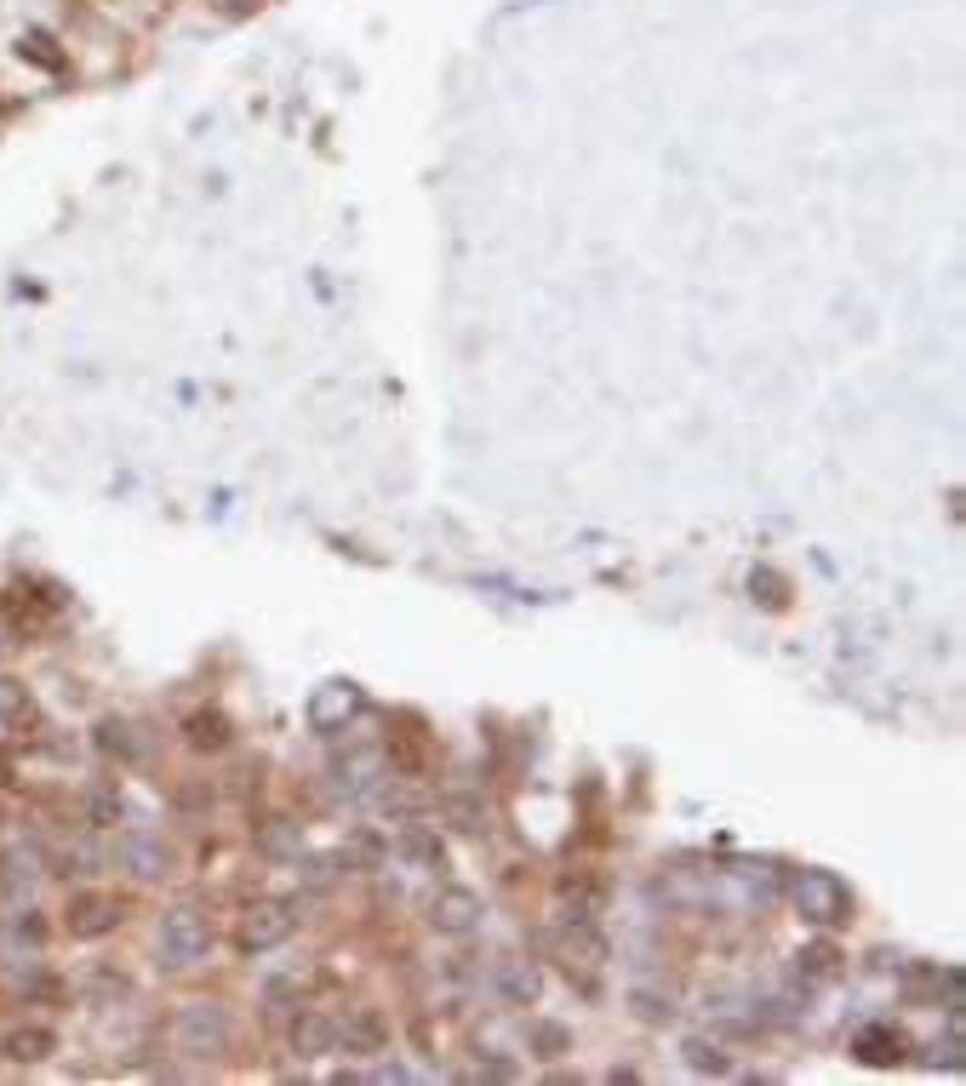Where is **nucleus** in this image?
I'll return each mask as SVG.
<instances>
[{
    "label": "nucleus",
    "instance_id": "obj_14",
    "mask_svg": "<svg viewBox=\"0 0 966 1086\" xmlns=\"http://www.w3.org/2000/svg\"><path fill=\"white\" fill-rule=\"evenodd\" d=\"M35 880H41V853H35V846H7V853H0V898L23 904L29 892H35Z\"/></svg>",
    "mask_w": 966,
    "mask_h": 1086
},
{
    "label": "nucleus",
    "instance_id": "obj_8",
    "mask_svg": "<svg viewBox=\"0 0 966 1086\" xmlns=\"http://www.w3.org/2000/svg\"><path fill=\"white\" fill-rule=\"evenodd\" d=\"M63 927H70V938H81V943L109 938V932L120 927V898H115V892H97V887H86V892H70V909H63Z\"/></svg>",
    "mask_w": 966,
    "mask_h": 1086
},
{
    "label": "nucleus",
    "instance_id": "obj_18",
    "mask_svg": "<svg viewBox=\"0 0 966 1086\" xmlns=\"http://www.w3.org/2000/svg\"><path fill=\"white\" fill-rule=\"evenodd\" d=\"M852 1052H858V1064L886 1069V1064H897V1058H904V1035H897V1030H886V1024H870V1030H858Z\"/></svg>",
    "mask_w": 966,
    "mask_h": 1086
},
{
    "label": "nucleus",
    "instance_id": "obj_4",
    "mask_svg": "<svg viewBox=\"0 0 966 1086\" xmlns=\"http://www.w3.org/2000/svg\"><path fill=\"white\" fill-rule=\"evenodd\" d=\"M46 938H52L46 915L29 898L12 904L7 915H0V967H7V972H35L41 956H46Z\"/></svg>",
    "mask_w": 966,
    "mask_h": 1086
},
{
    "label": "nucleus",
    "instance_id": "obj_16",
    "mask_svg": "<svg viewBox=\"0 0 966 1086\" xmlns=\"http://www.w3.org/2000/svg\"><path fill=\"white\" fill-rule=\"evenodd\" d=\"M229 738H235V727H229L223 709H195V716L183 721V743H189L195 755H218V750H229Z\"/></svg>",
    "mask_w": 966,
    "mask_h": 1086
},
{
    "label": "nucleus",
    "instance_id": "obj_21",
    "mask_svg": "<svg viewBox=\"0 0 966 1086\" xmlns=\"http://www.w3.org/2000/svg\"><path fill=\"white\" fill-rule=\"evenodd\" d=\"M126 824V801L115 784H92L86 790V829H120Z\"/></svg>",
    "mask_w": 966,
    "mask_h": 1086
},
{
    "label": "nucleus",
    "instance_id": "obj_1",
    "mask_svg": "<svg viewBox=\"0 0 966 1086\" xmlns=\"http://www.w3.org/2000/svg\"><path fill=\"white\" fill-rule=\"evenodd\" d=\"M229 1041H235V1017H229L223 1001H183L172 1012V1046L183 1058H195V1064L223 1058Z\"/></svg>",
    "mask_w": 966,
    "mask_h": 1086
},
{
    "label": "nucleus",
    "instance_id": "obj_9",
    "mask_svg": "<svg viewBox=\"0 0 966 1086\" xmlns=\"http://www.w3.org/2000/svg\"><path fill=\"white\" fill-rule=\"evenodd\" d=\"M481 915H486L481 892H470V887H441L435 898H429L423 921H429V932H441V938H470V932L481 927Z\"/></svg>",
    "mask_w": 966,
    "mask_h": 1086
},
{
    "label": "nucleus",
    "instance_id": "obj_24",
    "mask_svg": "<svg viewBox=\"0 0 966 1086\" xmlns=\"http://www.w3.org/2000/svg\"><path fill=\"white\" fill-rule=\"evenodd\" d=\"M18 58H29V63H35V70H46V75H63V70H70V58L57 52V41L46 35V29H29V35L18 41Z\"/></svg>",
    "mask_w": 966,
    "mask_h": 1086
},
{
    "label": "nucleus",
    "instance_id": "obj_2",
    "mask_svg": "<svg viewBox=\"0 0 966 1086\" xmlns=\"http://www.w3.org/2000/svg\"><path fill=\"white\" fill-rule=\"evenodd\" d=\"M155 949H160V967L166 972H189L212 956V921L201 904H172L160 915V932H155Z\"/></svg>",
    "mask_w": 966,
    "mask_h": 1086
},
{
    "label": "nucleus",
    "instance_id": "obj_17",
    "mask_svg": "<svg viewBox=\"0 0 966 1086\" xmlns=\"http://www.w3.org/2000/svg\"><path fill=\"white\" fill-rule=\"evenodd\" d=\"M286 1041H292V1052H297V1058H326V1052H332V1017L326 1012H297L292 1017V1030H286Z\"/></svg>",
    "mask_w": 966,
    "mask_h": 1086
},
{
    "label": "nucleus",
    "instance_id": "obj_6",
    "mask_svg": "<svg viewBox=\"0 0 966 1086\" xmlns=\"http://www.w3.org/2000/svg\"><path fill=\"white\" fill-rule=\"evenodd\" d=\"M115 858H120V869L132 880H144V887H149V880H166V875H172V864H178L172 846H166L155 829H138V824L115 835Z\"/></svg>",
    "mask_w": 966,
    "mask_h": 1086
},
{
    "label": "nucleus",
    "instance_id": "obj_11",
    "mask_svg": "<svg viewBox=\"0 0 966 1086\" xmlns=\"http://www.w3.org/2000/svg\"><path fill=\"white\" fill-rule=\"evenodd\" d=\"M92 743H97V755H109L115 766H138V761L149 755L144 727H138V721H126V716H104V721L92 727Z\"/></svg>",
    "mask_w": 966,
    "mask_h": 1086
},
{
    "label": "nucleus",
    "instance_id": "obj_19",
    "mask_svg": "<svg viewBox=\"0 0 966 1086\" xmlns=\"http://www.w3.org/2000/svg\"><path fill=\"white\" fill-rule=\"evenodd\" d=\"M395 853H401L407 864H418V869H441V864H447V846L435 840V829H423V824H401V840H395Z\"/></svg>",
    "mask_w": 966,
    "mask_h": 1086
},
{
    "label": "nucleus",
    "instance_id": "obj_27",
    "mask_svg": "<svg viewBox=\"0 0 966 1086\" xmlns=\"http://www.w3.org/2000/svg\"><path fill=\"white\" fill-rule=\"evenodd\" d=\"M795 972L812 978V983H823V978H836V972H841V956H836L829 943H807L801 956H795Z\"/></svg>",
    "mask_w": 966,
    "mask_h": 1086
},
{
    "label": "nucleus",
    "instance_id": "obj_7",
    "mask_svg": "<svg viewBox=\"0 0 966 1086\" xmlns=\"http://www.w3.org/2000/svg\"><path fill=\"white\" fill-rule=\"evenodd\" d=\"M332 1052L378 1058V1052H389V1017L378 1006H349L344 1017H332Z\"/></svg>",
    "mask_w": 966,
    "mask_h": 1086
},
{
    "label": "nucleus",
    "instance_id": "obj_30",
    "mask_svg": "<svg viewBox=\"0 0 966 1086\" xmlns=\"http://www.w3.org/2000/svg\"><path fill=\"white\" fill-rule=\"evenodd\" d=\"M86 983H92V990L104 995V1001H109V995H132V978H126V972H115V967H92V978H86Z\"/></svg>",
    "mask_w": 966,
    "mask_h": 1086
},
{
    "label": "nucleus",
    "instance_id": "obj_29",
    "mask_svg": "<svg viewBox=\"0 0 966 1086\" xmlns=\"http://www.w3.org/2000/svg\"><path fill=\"white\" fill-rule=\"evenodd\" d=\"M29 716V692L18 681H0V727H18Z\"/></svg>",
    "mask_w": 966,
    "mask_h": 1086
},
{
    "label": "nucleus",
    "instance_id": "obj_10",
    "mask_svg": "<svg viewBox=\"0 0 966 1086\" xmlns=\"http://www.w3.org/2000/svg\"><path fill=\"white\" fill-rule=\"evenodd\" d=\"M486 990H492L497 1001H504V1006H538V995H544V972H538V961H526V956H504V961H492Z\"/></svg>",
    "mask_w": 966,
    "mask_h": 1086
},
{
    "label": "nucleus",
    "instance_id": "obj_25",
    "mask_svg": "<svg viewBox=\"0 0 966 1086\" xmlns=\"http://www.w3.org/2000/svg\"><path fill=\"white\" fill-rule=\"evenodd\" d=\"M258 853H263V858H292V864H297V824H286V818L263 824V829H258Z\"/></svg>",
    "mask_w": 966,
    "mask_h": 1086
},
{
    "label": "nucleus",
    "instance_id": "obj_12",
    "mask_svg": "<svg viewBox=\"0 0 966 1086\" xmlns=\"http://www.w3.org/2000/svg\"><path fill=\"white\" fill-rule=\"evenodd\" d=\"M366 709V698H360V687H349V681H332V687H321L315 692V703H309V727L315 732H344L355 716Z\"/></svg>",
    "mask_w": 966,
    "mask_h": 1086
},
{
    "label": "nucleus",
    "instance_id": "obj_26",
    "mask_svg": "<svg viewBox=\"0 0 966 1086\" xmlns=\"http://www.w3.org/2000/svg\"><path fill=\"white\" fill-rule=\"evenodd\" d=\"M532 1052H538V1058H566V1052H573V1030L555 1024V1017H538V1024H532Z\"/></svg>",
    "mask_w": 966,
    "mask_h": 1086
},
{
    "label": "nucleus",
    "instance_id": "obj_20",
    "mask_svg": "<svg viewBox=\"0 0 966 1086\" xmlns=\"http://www.w3.org/2000/svg\"><path fill=\"white\" fill-rule=\"evenodd\" d=\"M349 869H355V864H349V853H315V858L297 864V880H304L309 892H332Z\"/></svg>",
    "mask_w": 966,
    "mask_h": 1086
},
{
    "label": "nucleus",
    "instance_id": "obj_13",
    "mask_svg": "<svg viewBox=\"0 0 966 1086\" xmlns=\"http://www.w3.org/2000/svg\"><path fill=\"white\" fill-rule=\"evenodd\" d=\"M384 777H389V766H384L378 750H349L338 766H332V790L349 795V801H360V795H372Z\"/></svg>",
    "mask_w": 966,
    "mask_h": 1086
},
{
    "label": "nucleus",
    "instance_id": "obj_23",
    "mask_svg": "<svg viewBox=\"0 0 966 1086\" xmlns=\"http://www.w3.org/2000/svg\"><path fill=\"white\" fill-rule=\"evenodd\" d=\"M441 812H447V824H452L458 835H486V829H492V812H486V801H475V795H452Z\"/></svg>",
    "mask_w": 966,
    "mask_h": 1086
},
{
    "label": "nucleus",
    "instance_id": "obj_15",
    "mask_svg": "<svg viewBox=\"0 0 966 1086\" xmlns=\"http://www.w3.org/2000/svg\"><path fill=\"white\" fill-rule=\"evenodd\" d=\"M52 1052H57V1035H52L46 1024H18V1030H7V1041H0V1058H7V1064H23V1069L46 1064Z\"/></svg>",
    "mask_w": 966,
    "mask_h": 1086
},
{
    "label": "nucleus",
    "instance_id": "obj_5",
    "mask_svg": "<svg viewBox=\"0 0 966 1086\" xmlns=\"http://www.w3.org/2000/svg\"><path fill=\"white\" fill-rule=\"evenodd\" d=\"M292 932H297V904L292 898H263V904H252L241 915L235 949H241V956H263V949H281Z\"/></svg>",
    "mask_w": 966,
    "mask_h": 1086
},
{
    "label": "nucleus",
    "instance_id": "obj_28",
    "mask_svg": "<svg viewBox=\"0 0 966 1086\" xmlns=\"http://www.w3.org/2000/svg\"><path fill=\"white\" fill-rule=\"evenodd\" d=\"M641 1024H675V995H658V990H636L629 995Z\"/></svg>",
    "mask_w": 966,
    "mask_h": 1086
},
{
    "label": "nucleus",
    "instance_id": "obj_22",
    "mask_svg": "<svg viewBox=\"0 0 966 1086\" xmlns=\"http://www.w3.org/2000/svg\"><path fill=\"white\" fill-rule=\"evenodd\" d=\"M681 1058H686L692 1075H732V1052H726L721 1041H710V1035H692V1041L681 1046Z\"/></svg>",
    "mask_w": 966,
    "mask_h": 1086
},
{
    "label": "nucleus",
    "instance_id": "obj_31",
    "mask_svg": "<svg viewBox=\"0 0 966 1086\" xmlns=\"http://www.w3.org/2000/svg\"><path fill=\"white\" fill-rule=\"evenodd\" d=\"M749 589H760L766 606H784V578H778L773 566H755V572H749Z\"/></svg>",
    "mask_w": 966,
    "mask_h": 1086
},
{
    "label": "nucleus",
    "instance_id": "obj_3",
    "mask_svg": "<svg viewBox=\"0 0 966 1086\" xmlns=\"http://www.w3.org/2000/svg\"><path fill=\"white\" fill-rule=\"evenodd\" d=\"M789 904H795V915H801L807 927L852 921V892H847V880L829 875V869H801V875H795L789 880Z\"/></svg>",
    "mask_w": 966,
    "mask_h": 1086
}]
</instances>
